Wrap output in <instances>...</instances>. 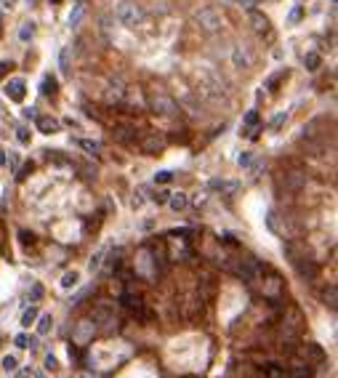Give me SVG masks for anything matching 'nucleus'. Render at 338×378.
Returning a JSON list of instances; mask_svg holds the SVG:
<instances>
[{"mask_svg":"<svg viewBox=\"0 0 338 378\" xmlns=\"http://www.w3.org/2000/svg\"><path fill=\"white\" fill-rule=\"evenodd\" d=\"M40 93H43V96H53V93H56V80L51 78V75H45V78H43V83H40Z\"/></svg>","mask_w":338,"mask_h":378,"instance_id":"23","label":"nucleus"},{"mask_svg":"<svg viewBox=\"0 0 338 378\" xmlns=\"http://www.w3.org/2000/svg\"><path fill=\"white\" fill-rule=\"evenodd\" d=\"M306 352L312 354V357H314L317 362H325V352H322V349L317 346V344H306Z\"/></svg>","mask_w":338,"mask_h":378,"instance_id":"33","label":"nucleus"},{"mask_svg":"<svg viewBox=\"0 0 338 378\" xmlns=\"http://www.w3.org/2000/svg\"><path fill=\"white\" fill-rule=\"evenodd\" d=\"M227 269L234 272V275H237L242 282H256L258 275H261V264H258L256 259H237L234 264L227 261Z\"/></svg>","mask_w":338,"mask_h":378,"instance_id":"1","label":"nucleus"},{"mask_svg":"<svg viewBox=\"0 0 338 378\" xmlns=\"http://www.w3.org/2000/svg\"><path fill=\"white\" fill-rule=\"evenodd\" d=\"M194 22L202 32H216L224 27V16H221V11H216V8H200V11L194 14Z\"/></svg>","mask_w":338,"mask_h":378,"instance_id":"3","label":"nucleus"},{"mask_svg":"<svg viewBox=\"0 0 338 378\" xmlns=\"http://www.w3.org/2000/svg\"><path fill=\"white\" fill-rule=\"evenodd\" d=\"M93 325H96V330H101V333H112V330L117 328V317H115V309H109L107 304H99L96 309H93Z\"/></svg>","mask_w":338,"mask_h":378,"instance_id":"4","label":"nucleus"},{"mask_svg":"<svg viewBox=\"0 0 338 378\" xmlns=\"http://www.w3.org/2000/svg\"><path fill=\"white\" fill-rule=\"evenodd\" d=\"M70 56H72V48L67 45V48H61V53H59V70L67 75L70 72Z\"/></svg>","mask_w":338,"mask_h":378,"instance_id":"27","label":"nucleus"},{"mask_svg":"<svg viewBox=\"0 0 338 378\" xmlns=\"http://www.w3.org/2000/svg\"><path fill=\"white\" fill-rule=\"evenodd\" d=\"M24 117H27V120H35V117H37V112H35V107H30V109H24Z\"/></svg>","mask_w":338,"mask_h":378,"instance_id":"47","label":"nucleus"},{"mask_svg":"<svg viewBox=\"0 0 338 378\" xmlns=\"http://www.w3.org/2000/svg\"><path fill=\"white\" fill-rule=\"evenodd\" d=\"M155 181L157 184H168V181H173V173L171 171H160V173H155Z\"/></svg>","mask_w":338,"mask_h":378,"instance_id":"37","label":"nucleus"},{"mask_svg":"<svg viewBox=\"0 0 338 378\" xmlns=\"http://www.w3.org/2000/svg\"><path fill=\"white\" fill-rule=\"evenodd\" d=\"M35 128L40 131V134L51 136V134H59V131H61V122L56 120V117H51V115H37L35 117Z\"/></svg>","mask_w":338,"mask_h":378,"instance_id":"8","label":"nucleus"},{"mask_svg":"<svg viewBox=\"0 0 338 378\" xmlns=\"http://www.w3.org/2000/svg\"><path fill=\"white\" fill-rule=\"evenodd\" d=\"M304 64H306L309 72H317V70H320V64H322V59H320V53H306L304 56Z\"/></svg>","mask_w":338,"mask_h":378,"instance_id":"24","label":"nucleus"},{"mask_svg":"<svg viewBox=\"0 0 338 378\" xmlns=\"http://www.w3.org/2000/svg\"><path fill=\"white\" fill-rule=\"evenodd\" d=\"M40 296H43V288L40 285H32V301H37Z\"/></svg>","mask_w":338,"mask_h":378,"instance_id":"46","label":"nucleus"},{"mask_svg":"<svg viewBox=\"0 0 338 378\" xmlns=\"http://www.w3.org/2000/svg\"><path fill=\"white\" fill-rule=\"evenodd\" d=\"M0 24H3V22H0Z\"/></svg>","mask_w":338,"mask_h":378,"instance_id":"53","label":"nucleus"},{"mask_svg":"<svg viewBox=\"0 0 338 378\" xmlns=\"http://www.w3.org/2000/svg\"><path fill=\"white\" fill-rule=\"evenodd\" d=\"M45 370H56V357L53 354L45 357Z\"/></svg>","mask_w":338,"mask_h":378,"instance_id":"42","label":"nucleus"},{"mask_svg":"<svg viewBox=\"0 0 338 378\" xmlns=\"http://www.w3.org/2000/svg\"><path fill=\"white\" fill-rule=\"evenodd\" d=\"M16 139L22 141V144H30V131L27 128H19V134H16Z\"/></svg>","mask_w":338,"mask_h":378,"instance_id":"41","label":"nucleus"},{"mask_svg":"<svg viewBox=\"0 0 338 378\" xmlns=\"http://www.w3.org/2000/svg\"><path fill=\"white\" fill-rule=\"evenodd\" d=\"M19 237H22V242H24V245H27V242H30V245L35 242V237H32L30 232H22V234H19Z\"/></svg>","mask_w":338,"mask_h":378,"instance_id":"45","label":"nucleus"},{"mask_svg":"<svg viewBox=\"0 0 338 378\" xmlns=\"http://www.w3.org/2000/svg\"><path fill=\"white\" fill-rule=\"evenodd\" d=\"M322 298H325V306H330L335 309V298H338V293H335V285H330L325 293H322Z\"/></svg>","mask_w":338,"mask_h":378,"instance_id":"30","label":"nucleus"},{"mask_svg":"<svg viewBox=\"0 0 338 378\" xmlns=\"http://www.w3.org/2000/svg\"><path fill=\"white\" fill-rule=\"evenodd\" d=\"M32 35H35V24L32 22H24L22 30H19V37H22V40H30Z\"/></svg>","mask_w":338,"mask_h":378,"instance_id":"34","label":"nucleus"},{"mask_svg":"<svg viewBox=\"0 0 338 378\" xmlns=\"http://www.w3.org/2000/svg\"><path fill=\"white\" fill-rule=\"evenodd\" d=\"M165 203L171 205L176 213H178V211H184V208L189 205V200H186V195H184V192H171V195H168V200H165Z\"/></svg>","mask_w":338,"mask_h":378,"instance_id":"18","label":"nucleus"},{"mask_svg":"<svg viewBox=\"0 0 338 378\" xmlns=\"http://www.w3.org/2000/svg\"><path fill=\"white\" fill-rule=\"evenodd\" d=\"M93 333H96L93 320H88V317L80 320V323H75V328H72V344L75 346H86V344H91Z\"/></svg>","mask_w":338,"mask_h":378,"instance_id":"6","label":"nucleus"},{"mask_svg":"<svg viewBox=\"0 0 338 378\" xmlns=\"http://www.w3.org/2000/svg\"><path fill=\"white\" fill-rule=\"evenodd\" d=\"M8 163V157H6V152H3V149H0V165H6Z\"/></svg>","mask_w":338,"mask_h":378,"instance_id":"49","label":"nucleus"},{"mask_svg":"<svg viewBox=\"0 0 338 378\" xmlns=\"http://www.w3.org/2000/svg\"><path fill=\"white\" fill-rule=\"evenodd\" d=\"M250 163V152H242L240 155V165H248Z\"/></svg>","mask_w":338,"mask_h":378,"instance_id":"48","label":"nucleus"},{"mask_svg":"<svg viewBox=\"0 0 338 378\" xmlns=\"http://www.w3.org/2000/svg\"><path fill=\"white\" fill-rule=\"evenodd\" d=\"M115 16H117V22H120V24H125V27H136V24H142L144 11L133 3V0H123V3H120V6L115 8Z\"/></svg>","mask_w":338,"mask_h":378,"instance_id":"2","label":"nucleus"},{"mask_svg":"<svg viewBox=\"0 0 338 378\" xmlns=\"http://www.w3.org/2000/svg\"><path fill=\"white\" fill-rule=\"evenodd\" d=\"M248 64H250V56L242 53V48L234 51V67H248Z\"/></svg>","mask_w":338,"mask_h":378,"instance_id":"35","label":"nucleus"},{"mask_svg":"<svg viewBox=\"0 0 338 378\" xmlns=\"http://www.w3.org/2000/svg\"><path fill=\"white\" fill-rule=\"evenodd\" d=\"M14 344H16L19 349H32V346H35V338H30L27 333H19V336L14 338Z\"/></svg>","mask_w":338,"mask_h":378,"instance_id":"28","label":"nucleus"},{"mask_svg":"<svg viewBox=\"0 0 338 378\" xmlns=\"http://www.w3.org/2000/svg\"><path fill=\"white\" fill-rule=\"evenodd\" d=\"M37 314H40V311H37L35 306H30V309H27L24 314H22V325H24V328H30V323H35Z\"/></svg>","mask_w":338,"mask_h":378,"instance_id":"32","label":"nucleus"},{"mask_svg":"<svg viewBox=\"0 0 338 378\" xmlns=\"http://www.w3.org/2000/svg\"><path fill=\"white\" fill-rule=\"evenodd\" d=\"M8 70H11V61H0V80L8 75Z\"/></svg>","mask_w":338,"mask_h":378,"instance_id":"43","label":"nucleus"},{"mask_svg":"<svg viewBox=\"0 0 338 378\" xmlns=\"http://www.w3.org/2000/svg\"><path fill=\"white\" fill-rule=\"evenodd\" d=\"M120 301H123V306L128 309V311H133V314H144V304H142V296H133V293H123L120 296Z\"/></svg>","mask_w":338,"mask_h":378,"instance_id":"14","label":"nucleus"},{"mask_svg":"<svg viewBox=\"0 0 338 378\" xmlns=\"http://www.w3.org/2000/svg\"><path fill=\"white\" fill-rule=\"evenodd\" d=\"M296 267L298 272V277L301 280H314L317 275H320V267H317V261L314 259H309V256H298L296 261H290Z\"/></svg>","mask_w":338,"mask_h":378,"instance_id":"7","label":"nucleus"},{"mask_svg":"<svg viewBox=\"0 0 338 378\" xmlns=\"http://www.w3.org/2000/svg\"><path fill=\"white\" fill-rule=\"evenodd\" d=\"M253 3H256V0H240V6H245V8H250Z\"/></svg>","mask_w":338,"mask_h":378,"instance_id":"50","label":"nucleus"},{"mask_svg":"<svg viewBox=\"0 0 338 378\" xmlns=\"http://www.w3.org/2000/svg\"><path fill=\"white\" fill-rule=\"evenodd\" d=\"M149 109L155 112V115H176L178 112V104L168 96L163 91H152L149 93Z\"/></svg>","mask_w":338,"mask_h":378,"instance_id":"5","label":"nucleus"},{"mask_svg":"<svg viewBox=\"0 0 338 378\" xmlns=\"http://www.w3.org/2000/svg\"><path fill=\"white\" fill-rule=\"evenodd\" d=\"M123 93H125L123 83H112V86L107 88V101H109V104H117V101H123Z\"/></svg>","mask_w":338,"mask_h":378,"instance_id":"20","label":"nucleus"},{"mask_svg":"<svg viewBox=\"0 0 338 378\" xmlns=\"http://www.w3.org/2000/svg\"><path fill=\"white\" fill-rule=\"evenodd\" d=\"M51 328H53V317L51 314H37V336L51 333Z\"/></svg>","mask_w":338,"mask_h":378,"instance_id":"21","label":"nucleus"},{"mask_svg":"<svg viewBox=\"0 0 338 378\" xmlns=\"http://www.w3.org/2000/svg\"><path fill=\"white\" fill-rule=\"evenodd\" d=\"M288 375L290 378H312V367H309V362H293L288 367Z\"/></svg>","mask_w":338,"mask_h":378,"instance_id":"16","label":"nucleus"},{"mask_svg":"<svg viewBox=\"0 0 338 378\" xmlns=\"http://www.w3.org/2000/svg\"><path fill=\"white\" fill-rule=\"evenodd\" d=\"M168 195H171V192H157V195H152V200H155V203H165Z\"/></svg>","mask_w":338,"mask_h":378,"instance_id":"44","label":"nucleus"},{"mask_svg":"<svg viewBox=\"0 0 338 378\" xmlns=\"http://www.w3.org/2000/svg\"><path fill=\"white\" fill-rule=\"evenodd\" d=\"M261 290H264V296L272 301V304H277V298H280V293H283V280H280L277 275H272L264 280V285H261Z\"/></svg>","mask_w":338,"mask_h":378,"instance_id":"9","label":"nucleus"},{"mask_svg":"<svg viewBox=\"0 0 338 378\" xmlns=\"http://www.w3.org/2000/svg\"><path fill=\"white\" fill-rule=\"evenodd\" d=\"M78 144H80L83 149H88V152H93V155L99 152V144H96V141H88V139H83V141H78Z\"/></svg>","mask_w":338,"mask_h":378,"instance_id":"38","label":"nucleus"},{"mask_svg":"<svg viewBox=\"0 0 338 378\" xmlns=\"http://www.w3.org/2000/svg\"><path fill=\"white\" fill-rule=\"evenodd\" d=\"M136 272H142L144 277H155L157 269H155V259L149 250H142V256L136 259Z\"/></svg>","mask_w":338,"mask_h":378,"instance_id":"10","label":"nucleus"},{"mask_svg":"<svg viewBox=\"0 0 338 378\" xmlns=\"http://www.w3.org/2000/svg\"><path fill=\"white\" fill-rule=\"evenodd\" d=\"M306 186V173L304 171H288L285 173V189L288 192H301Z\"/></svg>","mask_w":338,"mask_h":378,"instance_id":"11","label":"nucleus"},{"mask_svg":"<svg viewBox=\"0 0 338 378\" xmlns=\"http://www.w3.org/2000/svg\"><path fill=\"white\" fill-rule=\"evenodd\" d=\"M104 253H107V248H101V250L96 253V256H93V259H91V264H88V269H91V272L101 267V259H104Z\"/></svg>","mask_w":338,"mask_h":378,"instance_id":"36","label":"nucleus"},{"mask_svg":"<svg viewBox=\"0 0 338 378\" xmlns=\"http://www.w3.org/2000/svg\"><path fill=\"white\" fill-rule=\"evenodd\" d=\"M301 14H304V8H301V6H296L293 11H290V16H288V22H290V24H296L298 19H301Z\"/></svg>","mask_w":338,"mask_h":378,"instance_id":"40","label":"nucleus"},{"mask_svg":"<svg viewBox=\"0 0 338 378\" xmlns=\"http://www.w3.org/2000/svg\"><path fill=\"white\" fill-rule=\"evenodd\" d=\"M285 120H288V112H277V115H275V117H272V122H269V128H272V131H280V128H283V125H285Z\"/></svg>","mask_w":338,"mask_h":378,"instance_id":"31","label":"nucleus"},{"mask_svg":"<svg viewBox=\"0 0 338 378\" xmlns=\"http://www.w3.org/2000/svg\"><path fill=\"white\" fill-rule=\"evenodd\" d=\"M115 141H120V144H133L136 141V128L133 125H117L115 128Z\"/></svg>","mask_w":338,"mask_h":378,"instance_id":"15","label":"nucleus"},{"mask_svg":"<svg viewBox=\"0 0 338 378\" xmlns=\"http://www.w3.org/2000/svg\"><path fill=\"white\" fill-rule=\"evenodd\" d=\"M24 91H27L24 80L22 78H14V80H8V86H6V96L11 99V101H22L24 99Z\"/></svg>","mask_w":338,"mask_h":378,"instance_id":"13","label":"nucleus"},{"mask_svg":"<svg viewBox=\"0 0 338 378\" xmlns=\"http://www.w3.org/2000/svg\"><path fill=\"white\" fill-rule=\"evenodd\" d=\"M48 3H61V0H48Z\"/></svg>","mask_w":338,"mask_h":378,"instance_id":"52","label":"nucleus"},{"mask_svg":"<svg viewBox=\"0 0 338 378\" xmlns=\"http://www.w3.org/2000/svg\"><path fill=\"white\" fill-rule=\"evenodd\" d=\"M250 24H253V30L261 32V35L269 32V19L261 14V11H250Z\"/></svg>","mask_w":338,"mask_h":378,"instance_id":"17","label":"nucleus"},{"mask_svg":"<svg viewBox=\"0 0 338 378\" xmlns=\"http://www.w3.org/2000/svg\"><path fill=\"white\" fill-rule=\"evenodd\" d=\"M83 14H86V3H83V0H78V3H75V8H72V14H70V27H78L80 19H83Z\"/></svg>","mask_w":338,"mask_h":378,"instance_id":"22","label":"nucleus"},{"mask_svg":"<svg viewBox=\"0 0 338 378\" xmlns=\"http://www.w3.org/2000/svg\"><path fill=\"white\" fill-rule=\"evenodd\" d=\"M261 367H264L266 378H290V375H288V367H285V365L269 362V365H261Z\"/></svg>","mask_w":338,"mask_h":378,"instance_id":"19","label":"nucleus"},{"mask_svg":"<svg viewBox=\"0 0 338 378\" xmlns=\"http://www.w3.org/2000/svg\"><path fill=\"white\" fill-rule=\"evenodd\" d=\"M78 280H80V275H78V272H64V275H61V288H75V285H78Z\"/></svg>","mask_w":338,"mask_h":378,"instance_id":"25","label":"nucleus"},{"mask_svg":"<svg viewBox=\"0 0 338 378\" xmlns=\"http://www.w3.org/2000/svg\"><path fill=\"white\" fill-rule=\"evenodd\" d=\"M256 125H258V112H256V109H250L248 115H245V128H248L245 134H250V136H253V131H258Z\"/></svg>","mask_w":338,"mask_h":378,"instance_id":"26","label":"nucleus"},{"mask_svg":"<svg viewBox=\"0 0 338 378\" xmlns=\"http://www.w3.org/2000/svg\"><path fill=\"white\" fill-rule=\"evenodd\" d=\"M3 367H6V370H16V367H19V362H16V357H14V354H8V357H3Z\"/></svg>","mask_w":338,"mask_h":378,"instance_id":"39","label":"nucleus"},{"mask_svg":"<svg viewBox=\"0 0 338 378\" xmlns=\"http://www.w3.org/2000/svg\"><path fill=\"white\" fill-rule=\"evenodd\" d=\"M285 78H288V72H285V70H283V72H277V75H272V78L266 80V88H269V91H277V86H280V83H283Z\"/></svg>","mask_w":338,"mask_h":378,"instance_id":"29","label":"nucleus"},{"mask_svg":"<svg viewBox=\"0 0 338 378\" xmlns=\"http://www.w3.org/2000/svg\"><path fill=\"white\" fill-rule=\"evenodd\" d=\"M78 378H93V375H91V373H80Z\"/></svg>","mask_w":338,"mask_h":378,"instance_id":"51","label":"nucleus"},{"mask_svg":"<svg viewBox=\"0 0 338 378\" xmlns=\"http://www.w3.org/2000/svg\"><path fill=\"white\" fill-rule=\"evenodd\" d=\"M163 149H165V139L157 136V134L147 136V139L142 141V152H147V155H160Z\"/></svg>","mask_w":338,"mask_h":378,"instance_id":"12","label":"nucleus"}]
</instances>
